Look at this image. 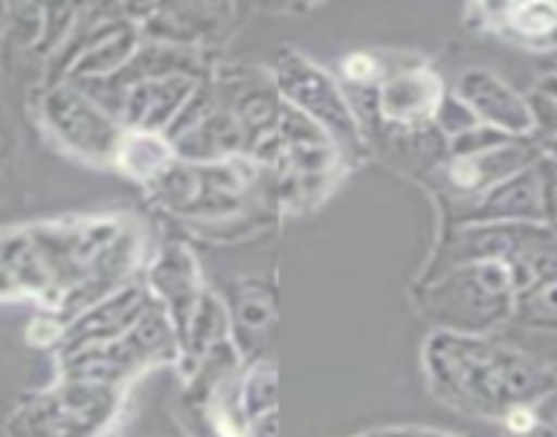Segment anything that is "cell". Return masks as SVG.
<instances>
[{"label": "cell", "mask_w": 557, "mask_h": 437, "mask_svg": "<svg viewBox=\"0 0 557 437\" xmlns=\"http://www.w3.org/2000/svg\"><path fill=\"white\" fill-rule=\"evenodd\" d=\"M533 113V126H539L541 132L552 135V140H557V101L549 96H535V107H530Z\"/></svg>", "instance_id": "cell-1"}, {"label": "cell", "mask_w": 557, "mask_h": 437, "mask_svg": "<svg viewBox=\"0 0 557 437\" xmlns=\"http://www.w3.org/2000/svg\"><path fill=\"white\" fill-rule=\"evenodd\" d=\"M539 93L541 96H549V99L557 101V74H549L539 83Z\"/></svg>", "instance_id": "cell-2"}]
</instances>
